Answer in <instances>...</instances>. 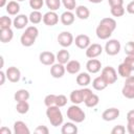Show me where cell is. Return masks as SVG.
Instances as JSON below:
<instances>
[{
	"instance_id": "cell-1",
	"label": "cell",
	"mask_w": 134,
	"mask_h": 134,
	"mask_svg": "<svg viewBox=\"0 0 134 134\" xmlns=\"http://www.w3.org/2000/svg\"><path fill=\"white\" fill-rule=\"evenodd\" d=\"M116 26H117L116 25V21L113 18H109V17L103 18L99 21V23H98V25H97V27L95 29L97 38L100 39V40L109 39L111 37L112 32L115 30Z\"/></svg>"
},
{
	"instance_id": "cell-2",
	"label": "cell",
	"mask_w": 134,
	"mask_h": 134,
	"mask_svg": "<svg viewBox=\"0 0 134 134\" xmlns=\"http://www.w3.org/2000/svg\"><path fill=\"white\" fill-rule=\"evenodd\" d=\"M38 36H39V29L36 26H34V25L27 26L25 28V31L22 34V36L20 38V42L23 46L30 47L35 44Z\"/></svg>"
},
{
	"instance_id": "cell-3",
	"label": "cell",
	"mask_w": 134,
	"mask_h": 134,
	"mask_svg": "<svg viewBox=\"0 0 134 134\" xmlns=\"http://www.w3.org/2000/svg\"><path fill=\"white\" fill-rule=\"evenodd\" d=\"M46 116H47L49 122L51 124V126H53V127H59L63 124V119H64L63 114L60 110V107H58L57 105L47 107Z\"/></svg>"
},
{
	"instance_id": "cell-4",
	"label": "cell",
	"mask_w": 134,
	"mask_h": 134,
	"mask_svg": "<svg viewBox=\"0 0 134 134\" xmlns=\"http://www.w3.org/2000/svg\"><path fill=\"white\" fill-rule=\"evenodd\" d=\"M67 117L71 121H73L75 124H80V122L85 120L86 114H85V112L83 111V109L79 105L73 104L72 106H70L67 109Z\"/></svg>"
},
{
	"instance_id": "cell-5",
	"label": "cell",
	"mask_w": 134,
	"mask_h": 134,
	"mask_svg": "<svg viewBox=\"0 0 134 134\" xmlns=\"http://www.w3.org/2000/svg\"><path fill=\"white\" fill-rule=\"evenodd\" d=\"M100 76L105 80L108 85H112L117 81V72L112 66H107L102 69Z\"/></svg>"
},
{
	"instance_id": "cell-6",
	"label": "cell",
	"mask_w": 134,
	"mask_h": 134,
	"mask_svg": "<svg viewBox=\"0 0 134 134\" xmlns=\"http://www.w3.org/2000/svg\"><path fill=\"white\" fill-rule=\"evenodd\" d=\"M121 93L126 98L133 99L134 98V76L130 75L126 79L124 87L121 89Z\"/></svg>"
},
{
	"instance_id": "cell-7",
	"label": "cell",
	"mask_w": 134,
	"mask_h": 134,
	"mask_svg": "<svg viewBox=\"0 0 134 134\" xmlns=\"http://www.w3.org/2000/svg\"><path fill=\"white\" fill-rule=\"evenodd\" d=\"M121 48L120 42L116 39H110L105 45V51L109 55H116Z\"/></svg>"
},
{
	"instance_id": "cell-8",
	"label": "cell",
	"mask_w": 134,
	"mask_h": 134,
	"mask_svg": "<svg viewBox=\"0 0 134 134\" xmlns=\"http://www.w3.org/2000/svg\"><path fill=\"white\" fill-rule=\"evenodd\" d=\"M58 42H59V44L62 47L66 48V47H69L72 43H74V38H73L71 32H69V31H62L58 36Z\"/></svg>"
},
{
	"instance_id": "cell-9",
	"label": "cell",
	"mask_w": 134,
	"mask_h": 134,
	"mask_svg": "<svg viewBox=\"0 0 134 134\" xmlns=\"http://www.w3.org/2000/svg\"><path fill=\"white\" fill-rule=\"evenodd\" d=\"M103 52V47L98 43H92L90 44L86 49V57L89 59H94L100 55Z\"/></svg>"
},
{
	"instance_id": "cell-10",
	"label": "cell",
	"mask_w": 134,
	"mask_h": 134,
	"mask_svg": "<svg viewBox=\"0 0 134 134\" xmlns=\"http://www.w3.org/2000/svg\"><path fill=\"white\" fill-rule=\"evenodd\" d=\"M59 22V16L55 12L49 10L43 15V23L47 26H54Z\"/></svg>"
},
{
	"instance_id": "cell-11",
	"label": "cell",
	"mask_w": 134,
	"mask_h": 134,
	"mask_svg": "<svg viewBox=\"0 0 134 134\" xmlns=\"http://www.w3.org/2000/svg\"><path fill=\"white\" fill-rule=\"evenodd\" d=\"M5 74H6V79H7L9 82H12V83H17V82H19L20 79H21V72H20V70H19L17 67H15V66L8 67V68L6 69V71H5Z\"/></svg>"
},
{
	"instance_id": "cell-12",
	"label": "cell",
	"mask_w": 134,
	"mask_h": 134,
	"mask_svg": "<svg viewBox=\"0 0 134 134\" xmlns=\"http://www.w3.org/2000/svg\"><path fill=\"white\" fill-rule=\"evenodd\" d=\"M39 60L43 65L50 66L54 64V61L57 60V58L51 51H42L39 55Z\"/></svg>"
},
{
	"instance_id": "cell-13",
	"label": "cell",
	"mask_w": 134,
	"mask_h": 134,
	"mask_svg": "<svg viewBox=\"0 0 134 134\" xmlns=\"http://www.w3.org/2000/svg\"><path fill=\"white\" fill-rule=\"evenodd\" d=\"M65 72H66V67L63 64H61V63L53 64L50 67V74L54 79H61V77H63L64 74H65Z\"/></svg>"
},
{
	"instance_id": "cell-14",
	"label": "cell",
	"mask_w": 134,
	"mask_h": 134,
	"mask_svg": "<svg viewBox=\"0 0 134 134\" xmlns=\"http://www.w3.org/2000/svg\"><path fill=\"white\" fill-rule=\"evenodd\" d=\"M29 22V19L26 15H17L15 17V19L13 20V25L15 28L17 29H22V28H25L27 26Z\"/></svg>"
},
{
	"instance_id": "cell-15",
	"label": "cell",
	"mask_w": 134,
	"mask_h": 134,
	"mask_svg": "<svg viewBox=\"0 0 134 134\" xmlns=\"http://www.w3.org/2000/svg\"><path fill=\"white\" fill-rule=\"evenodd\" d=\"M118 116H119V110L114 107L106 109L102 114V118L106 121H112V120L116 119Z\"/></svg>"
},
{
	"instance_id": "cell-16",
	"label": "cell",
	"mask_w": 134,
	"mask_h": 134,
	"mask_svg": "<svg viewBox=\"0 0 134 134\" xmlns=\"http://www.w3.org/2000/svg\"><path fill=\"white\" fill-rule=\"evenodd\" d=\"M74 43L76 45V47H79L80 49H87V47L91 44L90 43V38L87 35H77L74 39Z\"/></svg>"
},
{
	"instance_id": "cell-17",
	"label": "cell",
	"mask_w": 134,
	"mask_h": 134,
	"mask_svg": "<svg viewBox=\"0 0 134 134\" xmlns=\"http://www.w3.org/2000/svg\"><path fill=\"white\" fill-rule=\"evenodd\" d=\"M102 68V63L97 59H90L86 63V69L89 73H97Z\"/></svg>"
},
{
	"instance_id": "cell-18",
	"label": "cell",
	"mask_w": 134,
	"mask_h": 134,
	"mask_svg": "<svg viewBox=\"0 0 134 134\" xmlns=\"http://www.w3.org/2000/svg\"><path fill=\"white\" fill-rule=\"evenodd\" d=\"M14 133L15 134H29L30 130L27 125L22 120H17L14 124Z\"/></svg>"
},
{
	"instance_id": "cell-19",
	"label": "cell",
	"mask_w": 134,
	"mask_h": 134,
	"mask_svg": "<svg viewBox=\"0 0 134 134\" xmlns=\"http://www.w3.org/2000/svg\"><path fill=\"white\" fill-rule=\"evenodd\" d=\"M74 19H75L74 14H73L71 10H66V12H64V13L61 15V17H60V20H61L62 24H63V25H66V26L71 25V24L74 22Z\"/></svg>"
},
{
	"instance_id": "cell-20",
	"label": "cell",
	"mask_w": 134,
	"mask_h": 134,
	"mask_svg": "<svg viewBox=\"0 0 134 134\" xmlns=\"http://www.w3.org/2000/svg\"><path fill=\"white\" fill-rule=\"evenodd\" d=\"M66 71L70 74H76L79 73L80 69H81V63L76 60H71L66 64Z\"/></svg>"
},
{
	"instance_id": "cell-21",
	"label": "cell",
	"mask_w": 134,
	"mask_h": 134,
	"mask_svg": "<svg viewBox=\"0 0 134 134\" xmlns=\"http://www.w3.org/2000/svg\"><path fill=\"white\" fill-rule=\"evenodd\" d=\"M91 83V77L88 72H81L76 75V84L82 87H87Z\"/></svg>"
},
{
	"instance_id": "cell-22",
	"label": "cell",
	"mask_w": 134,
	"mask_h": 134,
	"mask_svg": "<svg viewBox=\"0 0 134 134\" xmlns=\"http://www.w3.org/2000/svg\"><path fill=\"white\" fill-rule=\"evenodd\" d=\"M75 15L81 20H87L90 16V10L85 5H79L75 8Z\"/></svg>"
},
{
	"instance_id": "cell-23",
	"label": "cell",
	"mask_w": 134,
	"mask_h": 134,
	"mask_svg": "<svg viewBox=\"0 0 134 134\" xmlns=\"http://www.w3.org/2000/svg\"><path fill=\"white\" fill-rule=\"evenodd\" d=\"M70 100L72 104H75V105H80V104L84 103V96H83L82 89H75V90L71 91Z\"/></svg>"
},
{
	"instance_id": "cell-24",
	"label": "cell",
	"mask_w": 134,
	"mask_h": 134,
	"mask_svg": "<svg viewBox=\"0 0 134 134\" xmlns=\"http://www.w3.org/2000/svg\"><path fill=\"white\" fill-rule=\"evenodd\" d=\"M55 58H57V61L58 63H61L63 65L67 64L69 62V59H70V53L68 50H66L65 48L61 49L58 51V53L55 54Z\"/></svg>"
},
{
	"instance_id": "cell-25",
	"label": "cell",
	"mask_w": 134,
	"mask_h": 134,
	"mask_svg": "<svg viewBox=\"0 0 134 134\" xmlns=\"http://www.w3.org/2000/svg\"><path fill=\"white\" fill-rule=\"evenodd\" d=\"M6 12L10 16H17L19 14V12H20V5H19L18 1H16V0L9 1L6 4Z\"/></svg>"
},
{
	"instance_id": "cell-26",
	"label": "cell",
	"mask_w": 134,
	"mask_h": 134,
	"mask_svg": "<svg viewBox=\"0 0 134 134\" xmlns=\"http://www.w3.org/2000/svg\"><path fill=\"white\" fill-rule=\"evenodd\" d=\"M14 38V31L12 28L0 29V41L2 43H8Z\"/></svg>"
},
{
	"instance_id": "cell-27",
	"label": "cell",
	"mask_w": 134,
	"mask_h": 134,
	"mask_svg": "<svg viewBox=\"0 0 134 134\" xmlns=\"http://www.w3.org/2000/svg\"><path fill=\"white\" fill-rule=\"evenodd\" d=\"M30 94L28 92V90L26 89H19L15 92L14 94V98L15 100L18 103V102H24V100H28Z\"/></svg>"
},
{
	"instance_id": "cell-28",
	"label": "cell",
	"mask_w": 134,
	"mask_h": 134,
	"mask_svg": "<svg viewBox=\"0 0 134 134\" xmlns=\"http://www.w3.org/2000/svg\"><path fill=\"white\" fill-rule=\"evenodd\" d=\"M108 86V84L105 82V80L99 75V76H96L93 81H92V87L93 89L97 90V91H102L104 89H106Z\"/></svg>"
},
{
	"instance_id": "cell-29",
	"label": "cell",
	"mask_w": 134,
	"mask_h": 134,
	"mask_svg": "<svg viewBox=\"0 0 134 134\" xmlns=\"http://www.w3.org/2000/svg\"><path fill=\"white\" fill-rule=\"evenodd\" d=\"M117 72H118V74H119L120 76L127 79V77H129V76L131 75L132 69H131L125 62H122L121 64L118 65V67H117Z\"/></svg>"
},
{
	"instance_id": "cell-30",
	"label": "cell",
	"mask_w": 134,
	"mask_h": 134,
	"mask_svg": "<svg viewBox=\"0 0 134 134\" xmlns=\"http://www.w3.org/2000/svg\"><path fill=\"white\" fill-rule=\"evenodd\" d=\"M62 134H76L77 133V127L72 122H65L62 126L61 129Z\"/></svg>"
},
{
	"instance_id": "cell-31",
	"label": "cell",
	"mask_w": 134,
	"mask_h": 134,
	"mask_svg": "<svg viewBox=\"0 0 134 134\" xmlns=\"http://www.w3.org/2000/svg\"><path fill=\"white\" fill-rule=\"evenodd\" d=\"M29 22L32 24H39L41 21H43V15L39 10H32L28 16Z\"/></svg>"
},
{
	"instance_id": "cell-32",
	"label": "cell",
	"mask_w": 134,
	"mask_h": 134,
	"mask_svg": "<svg viewBox=\"0 0 134 134\" xmlns=\"http://www.w3.org/2000/svg\"><path fill=\"white\" fill-rule=\"evenodd\" d=\"M98 102H99V97H98L96 94L92 93L91 95H89V96H88V97H87V98L84 100V104L86 105V107L93 108V107L97 106Z\"/></svg>"
},
{
	"instance_id": "cell-33",
	"label": "cell",
	"mask_w": 134,
	"mask_h": 134,
	"mask_svg": "<svg viewBox=\"0 0 134 134\" xmlns=\"http://www.w3.org/2000/svg\"><path fill=\"white\" fill-rule=\"evenodd\" d=\"M16 110L18 113L20 114H25L28 112L29 110V104L27 103V100H24V102H18L17 105H16Z\"/></svg>"
},
{
	"instance_id": "cell-34",
	"label": "cell",
	"mask_w": 134,
	"mask_h": 134,
	"mask_svg": "<svg viewBox=\"0 0 134 134\" xmlns=\"http://www.w3.org/2000/svg\"><path fill=\"white\" fill-rule=\"evenodd\" d=\"M61 3H62L61 0H45L46 6H47L50 10H53V12H55V10H58V9L60 8Z\"/></svg>"
},
{
	"instance_id": "cell-35",
	"label": "cell",
	"mask_w": 134,
	"mask_h": 134,
	"mask_svg": "<svg viewBox=\"0 0 134 134\" xmlns=\"http://www.w3.org/2000/svg\"><path fill=\"white\" fill-rule=\"evenodd\" d=\"M13 24V20L7 17V16H2L0 18V29H5V28H10Z\"/></svg>"
},
{
	"instance_id": "cell-36",
	"label": "cell",
	"mask_w": 134,
	"mask_h": 134,
	"mask_svg": "<svg viewBox=\"0 0 134 134\" xmlns=\"http://www.w3.org/2000/svg\"><path fill=\"white\" fill-rule=\"evenodd\" d=\"M110 12H111V15L113 17H117L118 18V17L124 16L126 10H125L124 5H120V6H113V7H111Z\"/></svg>"
},
{
	"instance_id": "cell-37",
	"label": "cell",
	"mask_w": 134,
	"mask_h": 134,
	"mask_svg": "<svg viewBox=\"0 0 134 134\" xmlns=\"http://www.w3.org/2000/svg\"><path fill=\"white\" fill-rule=\"evenodd\" d=\"M61 1L67 10H73L76 8V1L75 0H61Z\"/></svg>"
},
{
	"instance_id": "cell-38",
	"label": "cell",
	"mask_w": 134,
	"mask_h": 134,
	"mask_svg": "<svg viewBox=\"0 0 134 134\" xmlns=\"http://www.w3.org/2000/svg\"><path fill=\"white\" fill-rule=\"evenodd\" d=\"M55 98H57V95L55 94H48L45 96L44 98V104L46 107H49V106H53L55 105Z\"/></svg>"
},
{
	"instance_id": "cell-39",
	"label": "cell",
	"mask_w": 134,
	"mask_h": 134,
	"mask_svg": "<svg viewBox=\"0 0 134 134\" xmlns=\"http://www.w3.org/2000/svg\"><path fill=\"white\" fill-rule=\"evenodd\" d=\"M43 4H44V0H29V6L34 10H39L40 8H42Z\"/></svg>"
},
{
	"instance_id": "cell-40",
	"label": "cell",
	"mask_w": 134,
	"mask_h": 134,
	"mask_svg": "<svg viewBox=\"0 0 134 134\" xmlns=\"http://www.w3.org/2000/svg\"><path fill=\"white\" fill-rule=\"evenodd\" d=\"M124 49H125V53L127 55H134V42L129 41L128 43H126Z\"/></svg>"
},
{
	"instance_id": "cell-41",
	"label": "cell",
	"mask_w": 134,
	"mask_h": 134,
	"mask_svg": "<svg viewBox=\"0 0 134 134\" xmlns=\"http://www.w3.org/2000/svg\"><path fill=\"white\" fill-rule=\"evenodd\" d=\"M66 104H67V97L64 95V94H59V95H57V98H55V105L58 106V107H64V106H66Z\"/></svg>"
},
{
	"instance_id": "cell-42",
	"label": "cell",
	"mask_w": 134,
	"mask_h": 134,
	"mask_svg": "<svg viewBox=\"0 0 134 134\" xmlns=\"http://www.w3.org/2000/svg\"><path fill=\"white\" fill-rule=\"evenodd\" d=\"M126 132V128L122 125H117L111 130V134H124Z\"/></svg>"
},
{
	"instance_id": "cell-43",
	"label": "cell",
	"mask_w": 134,
	"mask_h": 134,
	"mask_svg": "<svg viewBox=\"0 0 134 134\" xmlns=\"http://www.w3.org/2000/svg\"><path fill=\"white\" fill-rule=\"evenodd\" d=\"M124 62L132 69V71L134 70V55H127L126 59L124 60Z\"/></svg>"
},
{
	"instance_id": "cell-44",
	"label": "cell",
	"mask_w": 134,
	"mask_h": 134,
	"mask_svg": "<svg viewBox=\"0 0 134 134\" xmlns=\"http://www.w3.org/2000/svg\"><path fill=\"white\" fill-rule=\"evenodd\" d=\"M35 133H37V134H48L49 130L46 126H38L35 130Z\"/></svg>"
},
{
	"instance_id": "cell-45",
	"label": "cell",
	"mask_w": 134,
	"mask_h": 134,
	"mask_svg": "<svg viewBox=\"0 0 134 134\" xmlns=\"http://www.w3.org/2000/svg\"><path fill=\"white\" fill-rule=\"evenodd\" d=\"M108 3L110 5V7L120 6V5H124V0H108Z\"/></svg>"
},
{
	"instance_id": "cell-46",
	"label": "cell",
	"mask_w": 134,
	"mask_h": 134,
	"mask_svg": "<svg viewBox=\"0 0 134 134\" xmlns=\"http://www.w3.org/2000/svg\"><path fill=\"white\" fill-rule=\"evenodd\" d=\"M127 121L130 124H134V110H130L127 113Z\"/></svg>"
},
{
	"instance_id": "cell-47",
	"label": "cell",
	"mask_w": 134,
	"mask_h": 134,
	"mask_svg": "<svg viewBox=\"0 0 134 134\" xmlns=\"http://www.w3.org/2000/svg\"><path fill=\"white\" fill-rule=\"evenodd\" d=\"M126 9H127V12H128L129 14H132V15H134V0L128 3V5H127Z\"/></svg>"
},
{
	"instance_id": "cell-48",
	"label": "cell",
	"mask_w": 134,
	"mask_h": 134,
	"mask_svg": "<svg viewBox=\"0 0 134 134\" xmlns=\"http://www.w3.org/2000/svg\"><path fill=\"white\" fill-rule=\"evenodd\" d=\"M127 131H128L130 134H134V124L128 122V124H127Z\"/></svg>"
},
{
	"instance_id": "cell-49",
	"label": "cell",
	"mask_w": 134,
	"mask_h": 134,
	"mask_svg": "<svg viewBox=\"0 0 134 134\" xmlns=\"http://www.w3.org/2000/svg\"><path fill=\"white\" fill-rule=\"evenodd\" d=\"M0 134H10V130L6 127H2L0 129Z\"/></svg>"
},
{
	"instance_id": "cell-50",
	"label": "cell",
	"mask_w": 134,
	"mask_h": 134,
	"mask_svg": "<svg viewBox=\"0 0 134 134\" xmlns=\"http://www.w3.org/2000/svg\"><path fill=\"white\" fill-rule=\"evenodd\" d=\"M0 77H1V81H0V85H3L4 82H5V77H6V74L5 72L3 71H0Z\"/></svg>"
},
{
	"instance_id": "cell-51",
	"label": "cell",
	"mask_w": 134,
	"mask_h": 134,
	"mask_svg": "<svg viewBox=\"0 0 134 134\" xmlns=\"http://www.w3.org/2000/svg\"><path fill=\"white\" fill-rule=\"evenodd\" d=\"M6 0H0V7H4L6 6Z\"/></svg>"
},
{
	"instance_id": "cell-52",
	"label": "cell",
	"mask_w": 134,
	"mask_h": 134,
	"mask_svg": "<svg viewBox=\"0 0 134 134\" xmlns=\"http://www.w3.org/2000/svg\"><path fill=\"white\" fill-rule=\"evenodd\" d=\"M89 2H91V3H95V4H97V3H100L103 0H88Z\"/></svg>"
},
{
	"instance_id": "cell-53",
	"label": "cell",
	"mask_w": 134,
	"mask_h": 134,
	"mask_svg": "<svg viewBox=\"0 0 134 134\" xmlns=\"http://www.w3.org/2000/svg\"><path fill=\"white\" fill-rule=\"evenodd\" d=\"M0 60H1V66H0V67L2 68V67H3V64H4V61H3V57H1V58H0Z\"/></svg>"
},
{
	"instance_id": "cell-54",
	"label": "cell",
	"mask_w": 134,
	"mask_h": 134,
	"mask_svg": "<svg viewBox=\"0 0 134 134\" xmlns=\"http://www.w3.org/2000/svg\"><path fill=\"white\" fill-rule=\"evenodd\" d=\"M17 1H24V0H17Z\"/></svg>"
}]
</instances>
